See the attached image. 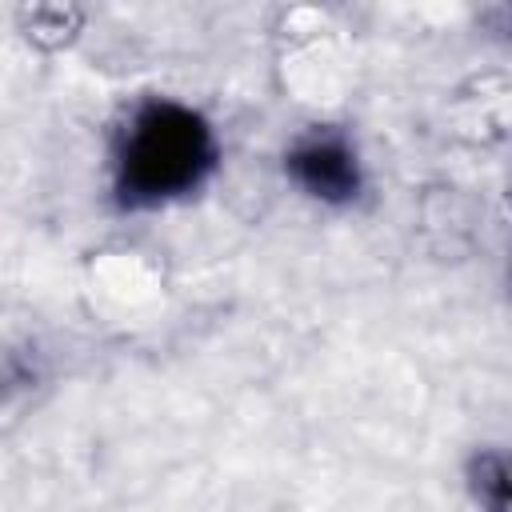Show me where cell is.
<instances>
[{
	"label": "cell",
	"instance_id": "obj_1",
	"mask_svg": "<svg viewBox=\"0 0 512 512\" xmlns=\"http://www.w3.org/2000/svg\"><path fill=\"white\" fill-rule=\"evenodd\" d=\"M216 160L208 124L180 104H148L120 148V192L128 204H156L204 180Z\"/></svg>",
	"mask_w": 512,
	"mask_h": 512
},
{
	"label": "cell",
	"instance_id": "obj_2",
	"mask_svg": "<svg viewBox=\"0 0 512 512\" xmlns=\"http://www.w3.org/2000/svg\"><path fill=\"white\" fill-rule=\"evenodd\" d=\"M288 172L304 192L332 204L352 200L360 188L356 156L340 136H308L304 144H296L288 156Z\"/></svg>",
	"mask_w": 512,
	"mask_h": 512
}]
</instances>
